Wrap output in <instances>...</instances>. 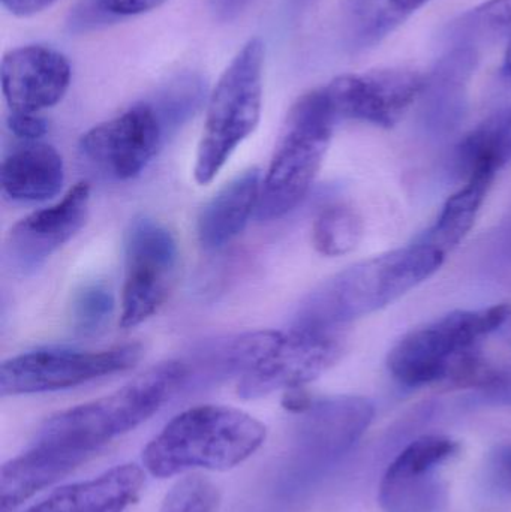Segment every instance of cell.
<instances>
[{
    "label": "cell",
    "instance_id": "cell-5",
    "mask_svg": "<svg viewBox=\"0 0 511 512\" xmlns=\"http://www.w3.org/2000/svg\"><path fill=\"white\" fill-rule=\"evenodd\" d=\"M264 59L263 39H249L210 93L194 167L200 185H209L257 129L263 110Z\"/></svg>",
    "mask_w": 511,
    "mask_h": 512
},
{
    "label": "cell",
    "instance_id": "cell-28",
    "mask_svg": "<svg viewBox=\"0 0 511 512\" xmlns=\"http://www.w3.org/2000/svg\"><path fill=\"white\" fill-rule=\"evenodd\" d=\"M167 0H77L69 11V30L89 32L123 18L137 17L161 8Z\"/></svg>",
    "mask_w": 511,
    "mask_h": 512
},
{
    "label": "cell",
    "instance_id": "cell-35",
    "mask_svg": "<svg viewBox=\"0 0 511 512\" xmlns=\"http://www.w3.org/2000/svg\"><path fill=\"white\" fill-rule=\"evenodd\" d=\"M3 8L15 17H32L53 6L57 0H0Z\"/></svg>",
    "mask_w": 511,
    "mask_h": 512
},
{
    "label": "cell",
    "instance_id": "cell-22",
    "mask_svg": "<svg viewBox=\"0 0 511 512\" xmlns=\"http://www.w3.org/2000/svg\"><path fill=\"white\" fill-rule=\"evenodd\" d=\"M429 0H345L342 32L353 53L374 48Z\"/></svg>",
    "mask_w": 511,
    "mask_h": 512
},
{
    "label": "cell",
    "instance_id": "cell-19",
    "mask_svg": "<svg viewBox=\"0 0 511 512\" xmlns=\"http://www.w3.org/2000/svg\"><path fill=\"white\" fill-rule=\"evenodd\" d=\"M144 480L137 465L116 466L92 480L54 490L26 512H123L137 501Z\"/></svg>",
    "mask_w": 511,
    "mask_h": 512
},
{
    "label": "cell",
    "instance_id": "cell-21",
    "mask_svg": "<svg viewBox=\"0 0 511 512\" xmlns=\"http://www.w3.org/2000/svg\"><path fill=\"white\" fill-rule=\"evenodd\" d=\"M3 194L18 203H41L62 191L65 165L62 156L39 141L12 150L2 162Z\"/></svg>",
    "mask_w": 511,
    "mask_h": 512
},
{
    "label": "cell",
    "instance_id": "cell-1",
    "mask_svg": "<svg viewBox=\"0 0 511 512\" xmlns=\"http://www.w3.org/2000/svg\"><path fill=\"white\" fill-rule=\"evenodd\" d=\"M444 259L443 251L417 240L405 248L357 262L306 295L291 327L335 330L371 315L434 276Z\"/></svg>",
    "mask_w": 511,
    "mask_h": 512
},
{
    "label": "cell",
    "instance_id": "cell-14",
    "mask_svg": "<svg viewBox=\"0 0 511 512\" xmlns=\"http://www.w3.org/2000/svg\"><path fill=\"white\" fill-rule=\"evenodd\" d=\"M72 68L60 51L26 45L3 56L2 92L11 111L41 113L62 101L71 86Z\"/></svg>",
    "mask_w": 511,
    "mask_h": 512
},
{
    "label": "cell",
    "instance_id": "cell-25",
    "mask_svg": "<svg viewBox=\"0 0 511 512\" xmlns=\"http://www.w3.org/2000/svg\"><path fill=\"white\" fill-rule=\"evenodd\" d=\"M452 47L511 42V0H486L459 15L446 32Z\"/></svg>",
    "mask_w": 511,
    "mask_h": 512
},
{
    "label": "cell",
    "instance_id": "cell-3",
    "mask_svg": "<svg viewBox=\"0 0 511 512\" xmlns=\"http://www.w3.org/2000/svg\"><path fill=\"white\" fill-rule=\"evenodd\" d=\"M185 385L182 361L158 364L108 396L53 415L39 429L35 442L95 456L111 439L149 420Z\"/></svg>",
    "mask_w": 511,
    "mask_h": 512
},
{
    "label": "cell",
    "instance_id": "cell-15",
    "mask_svg": "<svg viewBox=\"0 0 511 512\" xmlns=\"http://www.w3.org/2000/svg\"><path fill=\"white\" fill-rule=\"evenodd\" d=\"M374 415V405L365 397L317 399L306 414L300 415L297 445L312 459H336L362 438Z\"/></svg>",
    "mask_w": 511,
    "mask_h": 512
},
{
    "label": "cell",
    "instance_id": "cell-9",
    "mask_svg": "<svg viewBox=\"0 0 511 512\" xmlns=\"http://www.w3.org/2000/svg\"><path fill=\"white\" fill-rule=\"evenodd\" d=\"M344 354V340L335 330L291 327L282 333L272 354L237 382L245 400L260 399L275 391L305 387L332 369Z\"/></svg>",
    "mask_w": 511,
    "mask_h": 512
},
{
    "label": "cell",
    "instance_id": "cell-11",
    "mask_svg": "<svg viewBox=\"0 0 511 512\" xmlns=\"http://www.w3.org/2000/svg\"><path fill=\"white\" fill-rule=\"evenodd\" d=\"M426 75L408 68H383L339 75L324 89L338 119L392 128L425 89Z\"/></svg>",
    "mask_w": 511,
    "mask_h": 512
},
{
    "label": "cell",
    "instance_id": "cell-29",
    "mask_svg": "<svg viewBox=\"0 0 511 512\" xmlns=\"http://www.w3.org/2000/svg\"><path fill=\"white\" fill-rule=\"evenodd\" d=\"M114 295L102 283H87L81 286L69 307V321L77 336L95 337L104 333L113 318Z\"/></svg>",
    "mask_w": 511,
    "mask_h": 512
},
{
    "label": "cell",
    "instance_id": "cell-26",
    "mask_svg": "<svg viewBox=\"0 0 511 512\" xmlns=\"http://www.w3.org/2000/svg\"><path fill=\"white\" fill-rule=\"evenodd\" d=\"M206 99V80L195 72H185L171 78L147 102L155 110L168 138L201 110Z\"/></svg>",
    "mask_w": 511,
    "mask_h": 512
},
{
    "label": "cell",
    "instance_id": "cell-30",
    "mask_svg": "<svg viewBox=\"0 0 511 512\" xmlns=\"http://www.w3.org/2000/svg\"><path fill=\"white\" fill-rule=\"evenodd\" d=\"M219 502L221 495L212 481L191 475L171 487L159 512H216Z\"/></svg>",
    "mask_w": 511,
    "mask_h": 512
},
{
    "label": "cell",
    "instance_id": "cell-39",
    "mask_svg": "<svg viewBox=\"0 0 511 512\" xmlns=\"http://www.w3.org/2000/svg\"><path fill=\"white\" fill-rule=\"evenodd\" d=\"M507 324H510L509 334H510V340H511V316H510L509 321H507Z\"/></svg>",
    "mask_w": 511,
    "mask_h": 512
},
{
    "label": "cell",
    "instance_id": "cell-10",
    "mask_svg": "<svg viewBox=\"0 0 511 512\" xmlns=\"http://www.w3.org/2000/svg\"><path fill=\"white\" fill-rule=\"evenodd\" d=\"M165 141L155 110L144 101L89 129L81 137L80 152L108 176L126 182L146 170Z\"/></svg>",
    "mask_w": 511,
    "mask_h": 512
},
{
    "label": "cell",
    "instance_id": "cell-7",
    "mask_svg": "<svg viewBox=\"0 0 511 512\" xmlns=\"http://www.w3.org/2000/svg\"><path fill=\"white\" fill-rule=\"evenodd\" d=\"M140 343H125L102 351L41 348L15 355L0 366V394L51 393L126 372L143 357Z\"/></svg>",
    "mask_w": 511,
    "mask_h": 512
},
{
    "label": "cell",
    "instance_id": "cell-8",
    "mask_svg": "<svg viewBox=\"0 0 511 512\" xmlns=\"http://www.w3.org/2000/svg\"><path fill=\"white\" fill-rule=\"evenodd\" d=\"M123 252L120 325L132 328L152 318L167 303L179 277L180 252L173 233L149 216H140L129 224Z\"/></svg>",
    "mask_w": 511,
    "mask_h": 512
},
{
    "label": "cell",
    "instance_id": "cell-12",
    "mask_svg": "<svg viewBox=\"0 0 511 512\" xmlns=\"http://www.w3.org/2000/svg\"><path fill=\"white\" fill-rule=\"evenodd\" d=\"M89 206V183L80 182L59 203L17 222L6 237L5 256L9 267L18 274L39 270L83 228Z\"/></svg>",
    "mask_w": 511,
    "mask_h": 512
},
{
    "label": "cell",
    "instance_id": "cell-16",
    "mask_svg": "<svg viewBox=\"0 0 511 512\" xmlns=\"http://www.w3.org/2000/svg\"><path fill=\"white\" fill-rule=\"evenodd\" d=\"M281 337V331L258 330L201 343L180 360L185 366V387L242 378L272 354Z\"/></svg>",
    "mask_w": 511,
    "mask_h": 512
},
{
    "label": "cell",
    "instance_id": "cell-17",
    "mask_svg": "<svg viewBox=\"0 0 511 512\" xmlns=\"http://www.w3.org/2000/svg\"><path fill=\"white\" fill-rule=\"evenodd\" d=\"M92 456L74 448L33 442L29 451L2 466L0 512L17 510L27 499L62 480Z\"/></svg>",
    "mask_w": 511,
    "mask_h": 512
},
{
    "label": "cell",
    "instance_id": "cell-6",
    "mask_svg": "<svg viewBox=\"0 0 511 512\" xmlns=\"http://www.w3.org/2000/svg\"><path fill=\"white\" fill-rule=\"evenodd\" d=\"M511 316L509 304L479 310H458L402 337L387 358L399 384L417 388L446 381L461 355L480 348L483 339L503 328Z\"/></svg>",
    "mask_w": 511,
    "mask_h": 512
},
{
    "label": "cell",
    "instance_id": "cell-2",
    "mask_svg": "<svg viewBox=\"0 0 511 512\" xmlns=\"http://www.w3.org/2000/svg\"><path fill=\"white\" fill-rule=\"evenodd\" d=\"M261 421L231 406L203 405L174 417L144 448L143 463L156 478L191 469L228 471L266 441Z\"/></svg>",
    "mask_w": 511,
    "mask_h": 512
},
{
    "label": "cell",
    "instance_id": "cell-33",
    "mask_svg": "<svg viewBox=\"0 0 511 512\" xmlns=\"http://www.w3.org/2000/svg\"><path fill=\"white\" fill-rule=\"evenodd\" d=\"M254 0H209L210 11L215 20L230 23L248 9Z\"/></svg>",
    "mask_w": 511,
    "mask_h": 512
},
{
    "label": "cell",
    "instance_id": "cell-36",
    "mask_svg": "<svg viewBox=\"0 0 511 512\" xmlns=\"http://www.w3.org/2000/svg\"><path fill=\"white\" fill-rule=\"evenodd\" d=\"M485 393L497 402L511 403V366L497 367L494 381Z\"/></svg>",
    "mask_w": 511,
    "mask_h": 512
},
{
    "label": "cell",
    "instance_id": "cell-27",
    "mask_svg": "<svg viewBox=\"0 0 511 512\" xmlns=\"http://www.w3.org/2000/svg\"><path fill=\"white\" fill-rule=\"evenodd\" d=\"M363 237V221L356 210L335 204L321 210L312 227V242L324 256L350 254Z\"/></svg>",
    "mask_w": 511,
    "mask_h": 512
},
{
    "label": "cell",
    "instance_id": "cell-38",
    "mask_svg": "<svg viewBox=\"0 0 511 512\" xmlns=\"http://www.w3.org/2000/svg\"><path fill=\"white\" fill-rule=\"evenodd\" d=\"M291 2H293V5L296 6V9H303L305 6H308L312 0H291Z\"/></svg>",
    "mask_w": 511,
    "mask_h": 512
},
{
    "label": "cell",
    "instance_id": "cell-34",
    "mask_svg": "<svg viewBox=\"0 0 511 512\" xmlns=\"http://www.w3.org/2000/svg\"><path fill=\"white\" fill-rule=\"evenodd\" d=\"M314 396L305 387L291 388L284 391L282 396V408L294 415H303L312 408L315 403Z\"/></svg>",
    "mask_w": 511,
    "mask_h": 512
},
{
    "label": "cell",
    "instance_id": "cell-20",
    "mask_svg": "<svg viewBox=\"0 0 511 512\" xmlns=\"http://www.w3.org/2000/svg\"><path fill=\"white\" fill-rule=\"evenodd\" d=\"M479 65L473 47H452L426 75L423 89L425 122L438 131L455 128L467 110L468 84Z\"/></svg>",
    "mask_w": 511,
    "mask_h": 512
},
{
    "label": "cell",
    "instance_id": "cell-31",
    "mask_svg": "<svg viewBox=\"0 0 511 512\" xmlns=\"http://www.w3.org/2000/svg\"><path fill=\"white\" fill-rule=\"evenodd\" d=\"M8 128L20 140L38 141L48 132V122L39 113H20L11 111L8 117Z\"/></svg>",
    "mask_w": 511,
    "mask_h": 512
},
{
    "label": "cell",
    "instance_id": "cell-32",
    "mask_svg": "<svg viewBox=\"0 0 511 512\" xmlns=\"http://www.w3.org/2000/svg\"><path fill=\"white\" fill-rule=\"evenodd\" d=\"M491 475L500 489L511 493V444L495 448L489 459Z\"/></svg>",
    "mask_w": 511,
    "mask_h": 512
},
{
    "label": "cell",
    "instance_id": "cell-24",
    "mask_svg": "<svg viewBox=\"0 0 511 512\" xmlns=\"http://www.w3.org/2000/svg\"><path fill=\"white\" fill-rule=\"evenodd\" d=\"M492 183L494 180L485 177L468 179L464 188L446 201L434 227L420 237V242L435 246L446 255L456 248L476 224Z\"/></svg>",
    "mask_w": 511,
    "mask_h": 512
},
{
    "label": "cell",
    "instance_id": "cell-13",
    "mask_svg": "<svg viewBox=\"0 0 511 512\" xmlns=\"http://www.w3.org/2000/svg\"><path fill=\"white\" fill-rule=\"evenodd\" d=\"M458 442L447 436H422L411 442L389 466L380 487L386 512H437L441 504L435 469L458 453Z\"/></svg>",
    "mask_w": 511,
    "mask_h": 512
},
{
    "label": "cell",
    "instance_id": "cell-18",
    "mask_svg": "<svg viewBox=\"0 0 511 512\" xmlns=\"http://www.w3.org/2000/svg\"><path fill=\"white\" fill-rule=\"evenodd\" d=\"M261 183L260 170L249 168L225 183L204 204L198 215L197 234L206 251H221L242 234L257 212Z\"/></svg>",
    "mask_w": 511,
    "mask_h": 512
},
{
    "label": "cell",
    "instance_id": "cell-23",
    "mask_svg": "<svg viewBox=\"0 0 511 512\" xmlns=\"http://www.w3.org/2000/svg\"><path fill=\"white\" fill-rule=\"evenodd\" d=\"M456 161L465 179L494 180L511 162V107L498 111L465 135L456 150Z\"/></svg>",
    "mask_w": 511,
    "mask_h": 512
},
{
    "label": "cell",
    "instance_id": "cell-4",
    "mask_svg": "<svg viewBox=\"0 0 511 512\" xmlns=\"http://www.w3.org/2000/svg\"><path fill=\"white\" fill-rule=\"evenodd\" d=\"M338 120L324 87L305 93L291 105L261 183L255 212L258 221L282 218L305 200L320 173Z\"/></svg>",
    "mask_w": 511,
    "mask_h": 512
},
{
    "label": "cell",
    "instance_id": "cell-37",
    "mask_svg": "<svg viewBox=\"0 0 511 512\" xmlns=\"http://www.w3.org/2000/svg\"><path fill=\"white\" fill-rule=\"evenodd\" d=\"M500 78L506 86L511 87V42L507 44L503 65L500 68Z\"/></svg>",
    "mask_w": 511,
    "mask_h": 512
}]
</instances>
